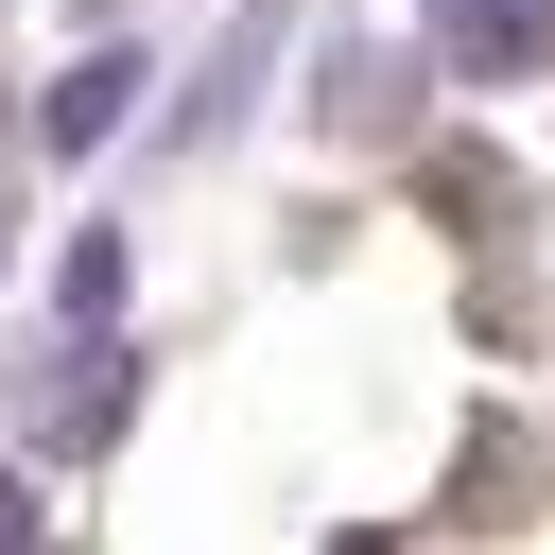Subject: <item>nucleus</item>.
<instances>
[{
  "label": "nucleus",
  "mask_w": 555,
  "mask_h": 555,
  "mask_svg": "<svg viewBox=\"0 0 555 555\" xmlns=\"http://www.w3.org/2000/svg\"><path fill=\"white\" fill-rule=\"evenodd\" d=\"M121 87H139L121 52H104V69H69V87H52V139H104V104H121Z\"/></svg>",
  "instance_id": "obj_2"
},
{
  "label": "nucleus",
  "mask_w": 555,
  "mask_h": 555,
  "mask_svg": "<svg viewBox=\"0 0 555 555\" xmlns=\"http://www.w3.org/2000/svg\"><path fill=\"white\" fill-rule=\"evenodd\" d=\"M434 52L451 69H520L538 52V0H434Z\"/></svg>",
  "instance_id": "obj_1"
},
{
  "label": "nucleus",
  "mask_w": 555,
  "mask_h": 555,
  "mask_svg": "<svg viewBox=\"0 0 555 555\" xmlns=\"http://www.w3.org/2000/svg\"><path fill=\"white\" fill-rule=\"evenodd\" d=\"M17 538H35V503H17V486H0V555H17Z\"/></svg>",
  "instance_id": "obj_3"
}]
</instances>
